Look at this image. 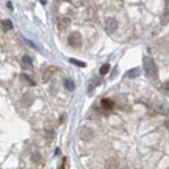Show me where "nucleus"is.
<instances>
[{"label": "nucleus", "instance_id": "obj_16", "mask_svg": "<svg viewBox=\"0 0 169 169\" xmlns=\"http://www.w3.org/2000/svg\"><path fill=\"white\" fill-rule=\"evenodd\" d=\"M21 80L24 81V82H26L28 85H30V86H34V85H35V82H34L29 76H26V74H21Z\"/></svg>", "mask_w": 169, "mask_h": 169}, {"label": "nucleus", "instance_id": "obj_8", "mask_svg": "<svg viewBox=\"0 0 169 169\" xmlns=\"http://www.w3.org/2000/svg\"><path fill=\"white\" fill-rule=\"evenodd\" d=\"M69 25H70V18H69V17H62V18L59 20V29H60V30L66 29Z\"/></svg>", "mask_w": 169, "mask_h": 169}, {"label": "nucleus", "instance_id": "obj_10", "mask_svg": "<svg viewBox=\"0 0 169 169\" xmlns=\"http://www.w3.org/2000/svg\"><path fill=\"white\" fill-rule=\"evenodd\" d=\"M101 108L105 109V111H111L112 108H113V101L111 99H103L101 100Z\"/></svg>", "mask_w": 169, "mask_h": 169}, {"label": "nucleus", "instance_id": "obj_6", "mask_svg": "<svg viewBox=\"0 0 169 169\" xmlns=\"http://www.w3.org/2000/svg\"><path fill=\"white\" fill-rule=\"evenodd\" d=\"M139 74H141V69L139 68H134V69H130L125 73V77L126 78H137L139 77Z\"/></svg>", "mask_w": 169, "mask_h": 169}, {"label": "nucleus", "instance_id": "obj_20", "mask_svg": "<svg viewBox=\"0 0 169 169\" xmlns=\"http://www.w3.org/2000/svg\"><path fill=\"white\" fill-rule=\"evenodd\" d=\"M161 90L165 92H169V82H164L163 85H161Z\"/></svg>", "mask_w": 169, "mask_h": 169}, {"label": "nucleus", "instance_id": "obj_9", "mask_svg": "<svg viewBox=\"0 0 169 169\" xmlns=\"http://www.w3.org/2000/svg\"><path fill=\"white\" fill-rule=\"evenodd\" d=\"M117 166H118V161L114 157H111L105 161V168L107 169H117Z\"/></svg>", "mask_w": 169, "mask_h": 169}, {"label": "nucleus", "instance_id": "obj_3", "mask_svg": "<svg viewBox=\"0 0 169 169\" xmlns=\"http://www.w3.org/2000/svg\"><path fill=\"white\" fill-rule=\"evenodd\" d=\"M80 137L83 141H90V139H92V137H94V132H92L90 128H82V129L80 130Z\"/></svg>", "mask_w": 169, "mask_h": 169}, {"label": "nucleus", "instance_id": "obj_17", "mask_svg": "<svg viewBox=\"0 0 169 169\" xmlns=\"http://www.w3.org/2000/svg\"><path fill=\"white\" fill-rule=\"evenodd\" d=\"M69 61H70L72 64L77 65V66H81V68H85V66H86V64H85L83 61H80V60H76V59H70Z\"/></svg>", "mask_w": 169, "mask_h": 169}, {"label": "nucleus", "instance_id": "obj_21", "mask_svg": "<svg viewBox=\"0 0 169 169\" xmlns=\"http://www.w3.org/2000/svg\"><path fill=\"white\" fill-rule=\"evenodd\" d=\"M24 40H25V42H26V43H28L30 47H33V48H37V46H35V44H34L33 42H30V40H29V39H24Z\"/></svg>", "mask_w": 169, "mask_h": 169}, {"label": "nucleus", "instance_id": "obj_2", "mask_svg": "<svg viewBox=\"0 0 169 169\" xmlns=\"http://www.w3.org/2000/svg\"><path fill=\"white\" fill-rule=\"evenodd\" d=\"M68 43H69V46L73 47V48L81 47V44H82V37H81V34L72 33L68 37Z\"/></svg>", "mask_w": 169, "mask_h": 169}, {"label": "nucleus", "instance_id": "obj_23", "mask_svg": "<svg viewBox=\"0 0 169 169\" xmlns=\"http://www.w3.org/2000/svg\"><path fill=\"white\" fill-rule=\"evenodd\" d=\"M39 1L43 4V5H46V4H47V0H39Z\"/></svg>", "mask_w": 169, "mask_h": 169}, {"label": "nucleus", "instance_id": "obj_25", "mask_svg": "<svg viewBox=\"0 0 169 169\" xmlns=\"http://www.w3.org/2000/svg\"><path fill=\"white\" fill-rule=\"evenodd\" d=\"M166 1H168V3H169V0H166Z\"/></svg>", "mask_w": 169, "mask_h": 169}, {"label": "nucleus", "instance_id": "obj_11", "mask_svg": "<svg viewBox=\"0 0 169 169\" xmlns=\"http://www.w3.org/2000/svg\"><path fill=\"white\" fill-rule=\"evenodd\" d=\"M33 100H34V98L31 94H25L24 98H22V104H24L25 107H30Z\"/></svg>", "mask_w": 169, "mask_h": 169}, {"label": "nucleus", "instance_id": "obj_19", "mask_svg": "<svg viewBox=\"0 0 169 169\" xmlns=\"http://www.w3.org/2000/svg\"><path fill=\"white\" fill-rule=\"evenodd\" d=\"M40 159H42V157H40V154H39V152H34V154L31 155V160H33L34 163H39Z\"/></svg>", "mask_w": 169, "mask_h": 169}, {"label": "nucleus", "instance_id": "obj_24", "mask_svg": "<svg viewBox=\"0 0 169 169\" xmlns=\"http://www.w3.org/2000/svg\"><path fill=\"white\" fill-rule=\"evenodd\" d=\"M120 169H129L128 166H122V168H120Z\"/></svg>", "mask_w": 169, "mask_h": 169}, {"label": "nucleus", "instance_id": "obj_14", "mask_svg": "<svg viewBox=\"0 0 169 169\" xmlns=\"http://www.w3.org/2000/svg\"><path fill=\"white\" fill-rule=\"evenodd\" d=\"M1 26H3V29L7 31V30H11V29L13 28V24H12L11 20H4V21L1 22Z\"/></svg>", "mask_w": 169, "mask_h": 169}, {"label": "nucleus", "instance_id": "obj_12", "mask_svg": "<svg viewBox=\"0 0 169 169\" xmlns=\"http://www.w3.org/2000/svg\"><path fill=\"white\" fill-rule=\"evenodd\" d=\"M156 111L159 112V113H161V114H168L169 113L168 108H166V105L164 104V103H157L156 104Z\"/></svg>", "mask_w": 169, "mask_h": 169}, {"label": "nucleus", "instance_id": "obj_15", "mask_svg": "<svg viewBox=\"0 0 169 169\" xmlns=\"http://www.w3.org/2000/svg\"><path fill=\"white\" fill-rule=\"evenodd\" d=\"M99 83H100V81H99L98 78H92L91 82H90V85H89V92H91L92 90H94L96 86H98Z\"/></svg>", "mask_w": 169, "mask_h": 169}, {"label": "nucleus", "instance_id": "obj_7", "mask_svg": "<svg viewBox=\"0 0 169 169\" xmlns=\"http://www.w3.org/2000/svg\"><path fill=\"white\" fill-rule=\"evenodd\" d=\"M55 70H56V69L53 66L47 68L46 70H44V73H43V82H48L49 78L52 77V74L55 73Z\"/></svg>", "mask_w": 169, "mask_h": 169}, {"label": "nucleus", "instance_id": "obj_18", "mask_svg": "<svg viewBox=\"0 0 169 169\" xmlns=\"http://www.w3.org/2000/svg\"><path fill=\"white\" fill-rule=\"evenodd\" d=\"M109 68H111V66H109V64H104V65H103V66L100 68V70H99V72H100V74H101V76H104V74H107L108 72H109Z\"/></svg>", "mask_w": 169, "mask_h": 169}, {"label": "nucleus", "instance_id": "obj_13", "mask_svg": "<svg viewBox=\"0 0 169 169\" xmlns=\"http://www.w3.org/2000/svg\"><path fill=\"white\" fill-rule=\"evenodd\" d=\"M64 87L66 90H69V91H73L74 87H76V85H74V82L72 80L66 78V80H64Z\"/></svg>", "mask_w": 169, "mask_h": 169}, {"label": "nucleus", "instance_id": "obj_4", "mask_svg": "<svg viewBox=\"0 0 169 169\" xmlns=\"http://www.w3.org/2000/svg\"><path fill=\"white\" fill-rule=\"evenodd\" d=\"M117 29V21L114 18H107V21H105V30L108 31L109 34L114 33Z\"/></svg>", "mask_w": 169, "mask_h": 169}, {"label": "nucleus", "instance_id": "obj_5", "mask_svg": "<svg viewBox=\"0 0 169 169\" xmlns=\"http://www.w3.org/2000/svg\"><path fill=\"white\" fill-rule=\"evenodd\" d=\"M21 65H22V68H25V69H31V68H33V61H31L30 56H28V55L22 56Z\"/></svg>", "mask_w": 169, "mask_h": 169}, {"label": "nucleus", "instance_id": "obj_1", "mask_svg": "<svg viewBox=\"0 0 169 169\" xmlns=\"http://www.w3.org/2000/svg\"><path fill=\"white\" fill-rule=\"evenodd\" d=\"M143 69H145L146 74H147L150 78H154V80L157 78L156 64H155L154 60H152L151 57H148V56H145V57H143Z\"/></svg>", "mask_w": 169, "mask_h": 169}, {"label": "nucleus", "instance_id": "obj_22", "mask_svg": "<svg viewBox=\"0 0 169 169\" xmlns=\"http://www.w3.org/2000/svg\"><path fill=\"white\" fill-rule=\"evenodd\" d=\"M165 126H166V129L169 130V118H168V120H166V122H165Z\"/></svg>", "mask_w": 169, "mask_h": 169}]
</instances>
